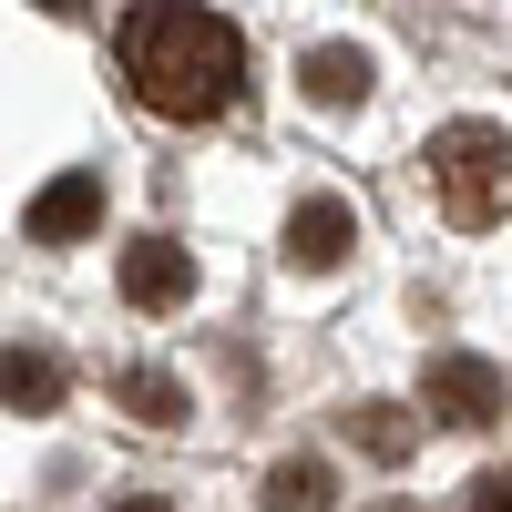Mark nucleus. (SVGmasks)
<instances>
[{
    "label": "nucleus",
    "instance_id": "2",
    "mask_svg": "<svg viewBox=\"0 0 512 512\" xmlns=\"http://www.w3.org/2000/svg\"><path fill=\"white\" fill-rule=\"evenodd\" d=\"M431 195L451 226H502L512 216V134L502 123H441L431 134Z\"/></svg>",
    "mask_w": 512,
    "mask_h": 512
},
{
    "label": "nucleus",
    "instance_id": "12",
    "mask_svg": "<svg viewBox=\"0 0 512 512\" xmlns=\"http://www.w3.org/2000/svg\"><path fill=\"white\" fill-rule=\"evenodd\" d=\"M472 502H482V512H512V472H482V482H472Z\"/></svg>",
    "mask_w": 512,
    "mask_h": 512
},
{
    "label": "nucleus",
    "instance_id": "4",
    "mask_svg": "<svg viewBox=\"0 0 512 512\" xmlns=\"http://www.w3.org/2000/svg\"><path fill=\"white\" fill-rule=\"evenodd\" d=\"M123 297H134V308H185L195 297V256L175 236H134L123 246Z\"/></svg>",
    "mask_w": 512,
    "mask_h": 512
},
{
    "label": "nucleus",
    "instance_id": "9",
    "mask_svg": "<svg viewBox=\"0 0 512 512\" xmlns=\"http://www.w3.org/2000/svg\"><path fill=\"white\" fill-rule=\"evenodd\" d=\"M0 390H11V410H52V400H62V369H52V359H31V349H11Z\"/></svg>",
    "mask_w": 512,
    "mask_h": 512
},
{
    "label": "nucleus",
    "instance_id": "10",
    "mask_svg": "<svg viewBox=\"0 0 512 512\" xmlns=\"http://www.w3.org/2000/svg\"><path fill=\"white\" fill-rule=\"evenodd\" d=\"M349 431H359L369 461H400V451H410V420H400L390 400H359V410H349Z\"/></svg>",
    "mask_w": 512,
    "mask_h": 512
},
{
    "label": "nucleus",
    "instance_id": "13",
    "mask_svg": "<svg viewBox=\"0 0 512 512\" xmlns=\"http://www.w3.org/2000/svg\"><path fill=\"white\" fill-rule=\"evenodd\" d=\"M41 11H82V0H41Z\"/></svg>",
    "mask_w": 512,
    "mask_h": 512
},
{
    "label": "nucleus",
    "instance_id": "7",
    "mask_svg": "<svg viewBox=\"0 0 512 512\" xmlns=\"http://www.w3.org/2000/svg\"><path fill=\"white\" fill-rule=\"evenodd\" d=\"M297 82H308L318 113H349V103H369V52H338V41H328V52L297 62Z\"/></svg>",
    "mask_w": 512,
    "mask_h": 512
},
{
    "label": "nucleus",
    "instance_id": "3",
    "mask_svg": "<svg viewBox=\"0 0 512 512\" xmlns=\"http://www.w3.org/2000/svg\"><path fill=\"white\" fill-rule=\"evenodd\" d=\"M431 410L451 431H492L502 420V369L492 359H431Z\"/></svg>",
    "mask_w": 512,
    "mask_h": 512
},
{
    "label": "nucleus",
    "instance_id": "5",
    "mask_svg": "<svg viewBox=\"0 0 512 512\" xmlns=\"http://www.w3.org/2000/svg\"><path fill=\"white\" fill-rule=\"evenodd\" d=\"M349 246H359V216H349V205H338V195H308V205H297V216H287V256H297V267H308V277L349 267Z\"/></svg>",
    "mask_w": 512,
    "mask_h": 512
},
{
    "label": "nucleus",
    "instance_id": "8",
    "mask_svg": "<svg viewBox=\"0 0 512 512\" xmlns=\"http://www.w3.org/2000/svg\"><path fill=\"white\" fill-rule=\"evenodd\" d=\"M123 410H134L144 431H175V420H185V390H175L164 369H134V379H123Z\"/></svg>",
    "mask_w": 512,
    "mask_h": 512
},
{
    "label": "nucleus",
    "instance_id": "6",
    "mask_svg": "<svg viewBox=\"0 0 512 512\" xmlns=\"http://www.w3.org/2000/svg\"><path fill=\"white\" fill-rule=\"evenodd\" d=\"M93 216H103V175H62V185H41V195H31V216H21V226H31V246H72Z\"/></svg>",
    "mask_w": 512,
    "mask_h": 512
},
{
    "label": "nucleus",
    "instance_id": "1",
    "mask_svg": "<svg viewBox=\"0 0 512 512\" xmlns=\"http://www.w3.org/2000/svg\"><path fill=\"white\" fill-rule=\"evenodd\" d=\"M123 82L164 123H216L246 82V41L205 0H144V11H123Z\"/></svg>",
    "mask_w": 512,
    "mask_h": 512
},
{
    "label": "nucleus",
    "instance_id": "11",
    "mask_svg": "<svg viewBox=\"0 0 512 512\" xmlns=\"http://www.w3.org/2000/svg\"><path fill=\"white\" fill-rule=\"evenodd\" d=\"M267 502L308 512V502H328V472H318V461H277V472H267Z\"/></svg>",
    "mask_w": 512,
    "mask_h": 512
}]
</instances>
